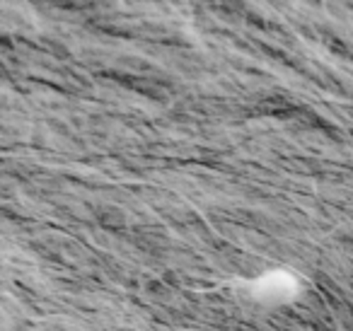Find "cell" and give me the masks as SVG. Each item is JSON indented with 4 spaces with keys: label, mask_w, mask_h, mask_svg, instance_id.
Masks as SVG:
<instances>
[{
    "label": "cell",
    "mask_w": 353,
    "mask_h": 331,
    "mask_svg": "<svg viewBox=\"0 0 353 331\" xmlns=\"http://www.w3.org/2000/svg\"><path fill=\"white\" fill-rule=\"evenodd\" d=\"M252 300L266 307L288 305L300 292V283L288 271H266L252 281Z\"/></svg>",
    "instance_id": "obj_1"
}]
</instances>
